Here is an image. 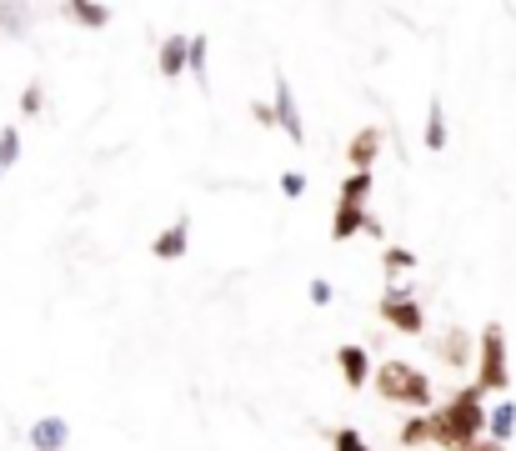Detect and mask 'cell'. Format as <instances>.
<instances>
[{
  "label": "cell",
  "mask_w": 516,
  "mask_h": 451,
  "mask_svg": "<svg viewBox=\"0 0 516 451\" xmlns=\"http://www.w3.org/2000/svg\"><path fill=\"white\" fill-rule=\"evenodd\" d=\"M66 16H71L76 26H86V31H106V26H111V6H81V0H71Z\"/></svg>",
  "instance_id": "15"
},
{
  "label": "cell",
  "mask_w": 516,
  "mask_h": 451,
  "mask_svg": "<svg viewBox=\"0 0 516 451\" xmlns=\"http://www.w3.org/2000/svg\"><path fill=\"white\" fill-rule=\"evenodd\" d=\"M356 231H366V206H346V201H336V216H331V241H351Z\"/></svg>",
  "instance_id": "12"
},
{
  "label": "cell",
  "mask_w": 516,
  "mask_h": 451,
  "mask_svg": "<svg viewBox=\"0 0 516 451\" xmlns=\"http://www.w3.org/2000/svg\"><path fill=\"white\" fill-rule=\"evenodd\" d=\"M336 366H341L346 386H366V381H371V356H366L361 346H341V351H336Z\"/></svg>",
  "instance_id": "11"
},
{
  "label": "cell",
  "mask_w": 516,
  "mask_h": 451,
  "mask_svg": "<svg viewBox=\"0 0 516 451\" xmlns=\"http://www.w3.org/2000/svg\"><path fill=\"white\" fill-rule=\"evenodd\" d=\"M366 196H371V171H351L341 181V201L346 206H366Z\"/></svg>",
  "instance_id": "17"
},
{
  "label": "cell",
  "mask_w": 516,
  "mask_h": 451,
  "mask_svg": "<svg viewBox=\"0 0 516 451\" xmlns=\"http://www.w3.org/2000/svg\"><path fill=\"white\" fill-rule=\"evenodd\" d=\"M331 446H336V451H371V446L361 441V431H351V426H346V431H331Z\"/></svg>",
  "instance_id": "20"
},
{
  "label": "cell",
  "mask_w": 516,
  "mask_h": 451,
  "mask_svg": "<svg viewBox=\"0 0 516 451\" xmlns=\"http://www.w3.org/2000/svg\"><path fill=\"white\" fill-rule=\"evenodd\" d=\"M381 156V131L376 126H366V131H356V141L346 146V161L356 166V171H371V161Z\"/></svg>",
  "instance_id": "10"
},
{
  "label": "cell",
  "mask_w": 516,
  "mask_h": 451,
  "mask_svg": "<svg viewBox=\"0 0 516 451\" xmlns=\"http://www.w3.org/2000/svg\"><path fill=\"white\" fill-rule=\"evenodd\" d=\"M26 26H31V11H26V6H0V31H6L11 41H21Z\"/></svg>",
  "instance_id": "18"
},
{
  "label": "cell",
  "mask_w": 516,
  "mask_h": 451,
  "mask_svg": "<svg viewBox=\"0 0 516 451\" xmlns=\"http://www.w3.org/2000/svg\"><path fill=\"white\" fill-rule=\"evenodd\" d=\"M186 246H191V221L181 216L176 226H166V231L156 236V246H151V251H156L161 261H181V256H186Z\"/></svg>",
  "instance_id": "8"
},
{
  "label": "cell",
  "mask_w": 516,
  "mask_h": 451,
  "mask_svg": "<svg viewBox=\"0 0 516 451\" xmlns=\"http://www.w3.org/2000/svg\"><path fill=\"white\" fill-rule=\"evenodd\" d=\"M311 301L326 306V301H331V286H326V281H311Z\"/></svg>",
  "instance_id": "25"
},
{
  "label": "cell",
  "mask_w": 516,
  "mask_h": 451,
  "mask_svg": "<svg viewBox=\"0 0 516 451\" xmlns=\"http://www.w3.org/2000/svg\"><path fill=\"white\" fill-rule=\"evenodd\" d=\"M16 161H21V131L6 126V131H0V176H6Z\"/></svg>",
  "instance_id": "19"
},
{
  "label": "cell",
  "mask_w": 516,
  "mask_h": 451,
  "mask_svg": "<svg viewBox=\"0 0 516 451\" xmlns=\"http://www.w3.org/2000/svg\"><path fill=\"white\" fill-rule=\"evenodd\" d=\"M476 391H511V366H506V326L501 321H486L481 326V341H476Z\"/></svg>",
  "instance_id": "3"
},
{
  "label": "cell",
  "mask_w": 516,
  "mask_h": 451,
  "mask_svg": "<svg viewBox=\"0 0 516 451\" xmlns=\"http://www.w3.org/2000/svg\"><path fill=\"white\" fill-rule=\"evenodd\" d=\"M436 351H441V361H446L451 371H461V366L471 361V336H466V326H446L441 341H436Z\"/></svg>",
  "instance_id": "7"
},
{
  "label": "cell",
  "mask_w": 516,
  "mask_h": 451,
  "mask_svg": "<svg viewBox=\"0 0 516 451\" xmlns=\"http://www.w3.org/2000/svg\"><path fill=\"white\" fill-rule=\"evenodd\" d=\"M281 191H286V196H301V191H306V176H301V171H286V176H281Z\"/></svg>",
  "instance_id": "23"
},
{
  "label": "cell",
  "mask_w": 516,
  "mask_h": 451,
  "mask_svg": "<svg viewBox=\"0 0 516 451\" xmlns=\"http://www.w3.org/2000/svg\"><path fill=\"white\" fill-rule=\"evenodd\" d=\"M41 106H46L41 86H26V91H21V116H41Z\"/></svg>",
  "instance_id": "21"
},
{
  "label": "cell",
  "mask_w": 516,
  "mask_h": 451,
  "mask_svg": "<svg viewBox=\"0 0 516 451\" xmlns=\"http://www.w3.org/2000/svg\"><path fill=\"white\" fill-rule=\"evenodd\" d=\"M426 151H446V111H441V96H431V106H426Z\"/></svg>",
  "instance_id": "16"
},
{
  "label": "cell",
  "mask_w": 516,
  "mask_h": 451,
  "mask_svg": "<svg viewBox=\"0 0 516 451\" xmlns=\"http://www.w3.org/2000/svg\"><path fill=\"white\" fill-rule=\"evenodd\" d=\"M481 436H486V406H481V391H476V386L456 391L441 411H431V416H411V421L401 426V446L436 441L441 451H471Z\"/></svg>",
  "instance_id": "1"
},
{
  "label": "cell",
  "mask_w": 516,
  "mask_h": 451,
  "mask_svg": "<svg viewBox=\"0 0 516 451\" xmlns=\"http://www.w3.org/2000/svg\"><path fill=\"white\" fill-rule=\"evenodd\" d=\"M371 386H376L386 401H396V406H416V411L431 406V381H426V371H416L411 361H381V366L371 371Z\"/></svg>",
  "instance_id": "2"
},
{
  "label": "cell",
  "mask_w": 516,
  "mask_h": 451,
  "mask_svg": "<svg viewBox=\"0 0 516 451\" xmlns=\"http://www.w3.org/2000/svg\"><path fill=\"white\" fill-rule=\"evenodd\" d=\"M381 321L396 326V331H406V336H421V331H426V316H421V306H416L411 291H386V296H381Z\"/></svg>",
  "instance_id": "4"
},
{
  "label": "cell",
  "mask_w": 516,
  "mask_h": 451,
  "mask_svg": "<svg viewBox=\"0 0 516 451\" xmlns=\"http://www.w3.org/2000/svg\"><path fill=\"white\" fill-rule=\"evenodd\" d=\"M511 431H516V401L506 396L501 406H491V411H486V436L506 446V441H511Z\"/></svg>",
  "instance_id": "13"
},
{
  "label": "cell",
  "mask_w": 516,
  "mask_h": 451,
  "mask_svg": "<svg viewBox=\"0 0 516 451\" xmlns=\"http://www.w3.org/2000/svg\"><path fill=\"white\" fill-rule=\"evenodd\" d=\"M271 116H276V126L291 136V146H306V121H301V111H296V96H291V81H286V76H276V106H271Z\"/></svg>",
  "instance_id": "5"
},
{
  "label": "cell",
  "mask_w": 516,
  "mask_h": 451,
  "mask_svg": "<svg viewBox=\"0 0 516 451\" xmlns=\"http://www.w3.org/2000/svg\"><path fill=\"white\" fill-rule=\"evenodd\" d=\"M26 441H31L36 451H66V441H71V426H66V416H41V421L26 431Z\"/></svg>",
  "instance_id": "6"
},
{
  "label": "cell",
  "mask_w": 516,
  "mask_h": 451,
  "mask_svg": "<svg viewBox=\"0 0 516 451\" xmlns=\"http://www.w3.org/2000/svg\"><path fill=\"white\" fill-rule=\"evenodd\" d=\"M471 451H506V446H501V441H491V436H481V441H476Z\"/></svg>",
  "instance_id": "26"
},
{
  "label": "cell",
  "mask_w": 516,
  "mask_h": 451,
  "mask_svg": "<svg viewBox=\"0 0 516 451\" xmlns=\"http://www.w3.org/2000/svg\"><path fill=\"white\" fill-rule=\"evenodd\" d=\"M251 116H256V126H266V131L276 126V116H271V106H266V101H251Z\"/></svg>",
  "instance_id": "24"
},
{
  "label": "cell",
  "mask_w": 516,
  "mask_h": 451,
  "mask_svg": "<svg viewBox=\"0 0 516 451\" xmlns=\"http://www.w3.org/2000/svg\"><path fill=\"white\" fill-rule=\"evenodd\" d=\"M206 51H211V41H206V36H191V46H186V71H191V81H196L201 91H211V76H206Z\"/></svg>",
  "instance_id": "14"
},
{
  "label": "cell",
  "mask_w": 516,
  "mask_h": 451,
  "mask_svg": "<svg viewBox=\"0 0 516 451\" xmlns=\"http://www.w3.org/2000/svg\"><path fill=\"white\" fill-rule=\"evenodd\" d=\"M386 266H391V271H411V266H416V256H411V251H401V246H391V251H386Z\"/></svg>",
  "instance_id": "22"
},
{
  "label": "cell",
  "mask_w": 516,
  "mask_h": 451,
  "mask_svg": "<svg viewBox=\"0 0 516 451\" xmlns=\"http://www.w3.org/2000/svg\"><path fill=\"white\" fill-rule=\"evenodd\" d=\"M186 46H191V36H166V41H161V56H156V61H161V76H166V81H181V76H186Z\"/></svg>",
  "instance_id": "9"
}]
</instances>
